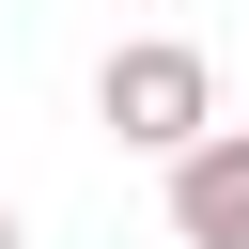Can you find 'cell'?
Listing matches in <instances>:
<instances>
[{
  "mask_svg": "<svg viewBox=\"0 0 249 249\" xmlns=\"http://www.w3.org/2000/svg\"><path fill=\"white\" fill-rule=\"evenodd\" d=\"M93 124H109L124 156H187V140L218 124V62H202L187 31H140V47L93 62Z\"/></svg>",
  "mask_w": 249,
  "mask_h": 249,
  "instance_id": "cell-1",
  "label": "cell"
},
{
  "mask_svg": "<svg viewBox=\"0 0 249 249\" xmlns=\"http://www.w3.org/2000/svg\"><path fill=\"white\" fill-rule=\"evenodd\" d=\"M171 233L187 249H249V124H202L171 156Z\"/></svg>",
  "mask_w": 249,
  "mask_h": 249,
  "instance_id": "cell-2",
  "label": "cell"
},
{
  "mask_svg": "<svg viewBox=\"0 0 249 249\" xmlns=\"http://www.w3.org/2000/svg\"><path fill=\"white\" fill-rule=\"evenodd\" d=\"M0 249H16V202H0Z\"/></svg>",
  "mask_w": 249,
  "mask_h": 249,
  "instance_id": "cell-3",
  "label": "cell"
}]
</instances>
